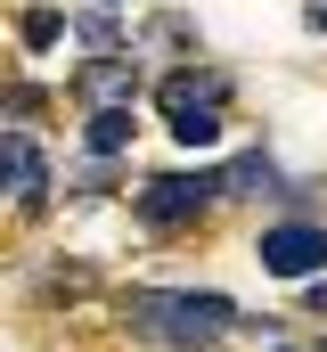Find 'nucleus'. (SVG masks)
<instances>
[{
	"label": "nucleus",
	"instance_id": "nucleus-9",
	"mask_svg": "<svg viewBox=\"0 0 327 352\" xmlns=\"http://www.w3.org/2000/svg\"><path fill=\"white\" fill-rule=\"evenodd\" d=\"M66 33H74V25H66L58 8H25V33H16V41H25V50H58Z\"/></svg>",
	"mask_w": 327,
	"mask_h": 352
},
{
	"label": "nucleus",
	"instance_id": "nucleus-8",
	"mask_svg": "<svg viewBox=\"0 0 327 352\" xmlns=\"http://www.w3.org/2000/svg\"><path fill=\"white\" fill-rule=\"evenodd\" d=\"M221 180H229V197H253V188H270L278 173H270V156H262V148H245V156H238Z\"/></svg>",
	"mask_w": 327,
	"mask_h": 352
},
{
	"label": "nucleus",
	"instance_id": "nucleus-7",
	"mask_svg": "<svg viewBox=\"0 0 327 352\" xmlns=\"http://www.w3.org/2000/svg\"><path fill=\"white\" fill-rule=\"evenodd\" d=\"M172 115V140L180 148H213L221 140V107H164Z\"/></svg>",
	"mask_w": 327,
	"mask_h": 352
},
{
	"label": "nucleus",
	"instance_id": "nucleus-10",
	"mask_svg": "<svg viewBox=\"0 0 327 352\" xmlns=\"http://www.w3.org/2000/svg\"><path fill=\"white\" fill-rule=\"evenodd\" d=\"M82 90H90V98H123V90H139V66H131V74H123V66H90Z\"/></svg>",
	"mask_w": 327,
	"mask_h": 352
},
{
	"label": "nucleus",
	"instance_id": "nucleus-4",
	"mask_svg": "<svg viewBox=\"0 0 327 352\" xmlns=\"http://www.w3.org/2000/svg\"><path fill=\"white\" fill-rule=\"evenodd\" d=\"M0 180H8V205L33 213V205L49 197V156H41L25 131H8V140H0Z\"/></svg>",
	"mask_w": 327,
	"mask_h": 352
},
{
	"label": "nucleus",
	"instance_id": "nucleus-2",
	"mask_svg": "<svg viewBox=\"0 0 327 352\" xmlns=\"http://www.w3.org/2000/svg\"><path fill=\"white\" fill-rule=\"evenodd\" d=\"M221 188H229V180H213V173H172V180H139V197H131V205H139V221H148V230H188Z\"/></svg>",
	"mask_w": 327,
	"mask_h": 352
},
{
	"label": "nucleus",
	"instance_id": "nucleus-5",
	"mask_svg": "<svg viewBox=\"0 0 327 352\" xmlns=\"http://www.w3.org/2000/svg\"><path fill=\"white\" fill-rule=\"evenodd\" d=\"M82 148H90V156H123V148H131V115H123V107H98V115L82 123Z\"/></svg>",
	"mask_w": 327,
	"mask_h": 352
},
{
	"label": "nucleus",
	"instance_id": "nucleus-11",
	"mask_svg": "<svg viewBox=\"0 0 327 352\" xmlns=\"http://www.w3.org/2000/svg\"><path fill=\"white\" fill-rule=\"evenodd\" d=\"M74 41H82V50H123L115 16H74Z\"/></svg>",
	"mask_w": 327,
	"mask_h": 352
},
{
	"label": "nucleus",
	"instance_id": "nucleus-3",
	"mask_svg": "<svg viewBox=\"0 0 327 352\" xmlns=\"http://www.w3.org/2000/svg\"><path fill=\"white\" fill-rule=\"evenodd\" d=\"M253 254H262V270H278V278H319L327 270V230L319 221H278V230L253 238Z\"/></svg>",
	"mask_w": 327,
	"mask_h": 352
},
{
	"label": "nucleus",
	"instance_id": "nucleus-1",
	"mask_svg": "<svg viewBox=\"0 0 327 352\" xmlns=\"http://www.w3.org/2000/svg\"><path fill=\"white\" fill-rule=\"evenodd\" d=\"M131 328L172 336V344H213L238 328V303L213 287H156V295H131Z\"/></svg>",
	"mask_w": 327,
	"mask_h": 352
},
{
	"label": "nucleus",
	"instance_id": "nucleus-6",
	"mask_svg": "<svg viewBox=\"0 0 327 352\" xmlns=\"http://www.w3.org/2000/svg\"><path fill=\"white\" fill-rule=\"evenodd\" d=\"M164 107H229V82L221 74H172L164 82Z\"/></svg>",
	"mask_w": 327,
	"mask_h": 352
}]
</instances>
